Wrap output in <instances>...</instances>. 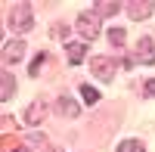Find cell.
Segmentation results:
<instances>
[{
    "instance_id": "obj_1",
    "label": "cell",
    "mask_w": 155,
    "mask_h": 152,
    "mask_svg": "<svg viewBox=\"0 0 155 152\" xmlns=\"http://www.w3.org/2000/svg\"><path fill=\"white\" fill-rule=\"evenodd\" d=\"M74 28H78V34H84V41H93L99 34V12L96 9H84L78 16V22H74Z\"/></svg>"
},
{
    "instance_id": "obj_2",
    "label": "cell",
    "mask_w": 155,
    "mask_h": 152,
    "mask_svg": "<svg viewBox=\"0 0 155 152\" xmlns=\"http://www.w3.org/2000/svg\"><path fill=\"white\" fill-rule=\"evenodd\" d=\"M115 68H118V59H109V56L90 59V71H93V78H99L102 84H109L115 78Z\"/></svg>"
},
{
    "instance_id": "obj_3",
    "label": "cell",
    "mask_w": 155,
    "mask_h": 152,
    "mask_svg": "<svg viewBox=\"0 0 155 152\" xmlns=\"http://www.w3.org/2000/svg\"><path fill=\"white\" fill-rule=\"evenodd\" d=\"M22 56H25V41H22V37H12V41H6L3 50H0V59H3V65L22 62Z\"/></svg>"
},
{
    "instance_id": "obj_4",
    "label": "cell",
    "mask_w": 155,
    "mask_h": 152,
    "mask_svg": "<svg viewBox=\"0 0 155 152\" xmlns=\"http://www.w3.org/2000/svg\"><path fill=\"white\" fill-rule=\"evenodd\" d=\"M31 6L28 3H19L16 9H12V16H9V25H12V31H28L31 28Z\"/></svg>"
},
{
    "instance_id": "obj_5",
    "label": "cell",
    "mask_w": 155,
    "mask_h": 152,
    "mask_svg": "<svg viewBox=\"0 0 155 152\" xmlns=\"http://www.w3.org/2000/svg\"><path fill=\"white\" fill-rule=\"evenodd\" d=\"M134 62H146V65H152V62H155V44L149 41V37H143V41L137 44V53L127 59L124 65H134Z\"/></svg>"
},
{
    "instance_id": "obj_6",
    "label": "cell",
    "mask_w": 155,
    "mask_h": 152,
    "mask_svg": "<svg viewBox=\"0 0 155 152\" xmlns=\"http://www.w3.org/2000/svg\"><path fill=\"white\" fill-rule=\"evenodd\" d=\"M152 9H155V3H143V0H137V3H130L127 6V12H130V19H149L152 16Z\"/></svg>"
},
{
    "instance_id": "obj_7",
    "label": "cell",
    "mask_w": 155,
    "mask_h": 152,
    "mask_svg": "<svg viewBox=\"0 0 155 152\" xmlns=\"http://www.w3.org/2000/svg\"><path fill=\"white\" fill-rule=\"evenodd\" d=\"M44 115H47V106L44 103H31L28 112H25V124H41Z\"/></svg>"
},
{
    "instance_id": "obj_8",
    "label": "cell",
    "mask_w": 155,
    "mask_h": 152,
    "mask_svg": "<svg viewBox=\"0 0 155 152\" xmlns=\"http://www.w3.org/2000/svg\"><path fill=\"white\" fill-rule=\"evenodd\" d=\"M65 53H68V62H71V65H78V62L84 59L87 47H84V44H65Z\"/></svg>"
},
{
    "instance_id": "obj_9",
    "label": "cell",
    "mask_w": 155,
    "mask_h": 152,
    "mask_svg": "<svg viewBox=\"0 0 155 152\" xmlns=\"http://www.w3.org/2000/svg\"><path fill=\"white\" fill-rule=\"evenodd\" d=\"M59 112L62 115H78V103L71 96H59Z\"/></svg>"
},
{
    "instance_id": "obj_10",
    "label": "cell",
    "mask_w": 155,
    "mask_h": 152,
    "mask_svg": "<svg viewBox=\"0 0 155 152\" xmlns=\"http://www.w3.org/2000/svg\"><path fill=\"white\" fill-rule=\"evenodd\" d=\"M118 152H146V146L140 140H121L118 143Z\"/></svg>"
},
{
    "instance_id": "obj_11",
    "label": "cell",
    "mask_w": 155,
    "mask_h": 152,
    "mask_svg": "<svg viewBox=\"0 0 155 152\" xmlns=\"http://www.w3.org/2000/svg\"><path fill=\"white\" fill-rule=\"evenodd\" d=\"M12 84H16V81H12V74H9V71H3V93H0V99H3V103L12 96V90H16Z\"/></svg>"
},
{
    "instance_id": "obj_12",
    "label": "cell",
    "mask_w": 155,
    "mask_h": 152,
    "mask_svg": "<svg viewBox=\"0 0 155 152\" xmlns=\"http://www.w3.org/2000/svg\"><path fill=\"white\" fill-rule=\"evenodd\" d=\"M118 9H121V3H96V12H99V16H115Z\"/></svg>"
},
{
    "instance_id": "obj_13",
    "label": "cell",
    "mask_w": 155,
    "mask_h": 152,
    "mask_svg": "<svg viewBox=\"0 0 155 152\" xmlns=\"http://www.w3.org/2000/svg\"><path fill=\"white\" fill-rule=\"evenodd\" d=\"M109 41H112L115 47H121V44L127 41V31H124V28H112V31H109Z\"/></svg>"
},
{
    "instance_id": "obj_14",
    "label": "cell",
    "mask_w": 155,
    "mask_h": 152,
    "mask_svg": "<svg viewBox=\"0 0 155 152\" xmlns=\"http://www.w3.org/2000/svg\"><path fill=\"white\" fill-rule=\"evenodd\" d=\"M81 96H84V99H87V103H96V99H99V93H96V90H93V87H87V84H84V87H81Z\"/></svg>"
},
{
    "instance_id": "obj_15",
    "label": "cell",
    "mask_w": 155,
    "mask_h": 152,
    "mask_svg": "<svg viewBox=\"0 0 155 152\" xmlns=\"http://www.w3.org/2000/svg\"><path fill=\"white\" fill-rule=\"evenodd\" d=\"M47 59H50L47 53H37V59L31 62V74H37V71H41V65H44V62H47Z\"/></svg>"
},
{
    "instance_id": "obj_16",
    "label": "cell",
    "mask_w": 155,
    "mask_h": 152,
    "mask_svg": "<svg viewBox=\"0 0 155 152\" xmlns=\"http://www.w3.org/2000/svg\"><path fill=\"white\" fill-rule=\"evenodd\" d=\"M143 93H146V96H155V81H146V87H143Z\"/></svg>"
},
{
    "instance_id": "obj_17",
    "label": "cell",
    "mask_w": 155,
    "mask_h": 152,
    "mask_svg": "<svg viewBox=\"0 0 155 152\" xmlns=\"http://www.w3.org/2000/svg\"><path fill=\"white\" fill-rule=\"evenodd\" d=\"M16 152H28V149H16Z\"/></svg>"
}]
</instances>
